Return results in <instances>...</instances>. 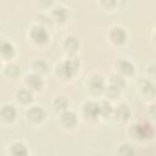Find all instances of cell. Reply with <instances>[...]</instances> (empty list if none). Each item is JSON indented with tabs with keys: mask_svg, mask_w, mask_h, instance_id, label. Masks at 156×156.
I'll list each match as a JSON object with an SVG mask.
<instances>
[{
	"mask_svg": "<svg viewBox=\"0 0 156 156\" xmlns=\"http://www.w3.org/2000/svg\"><path fill=\"white\" fill-rule=\"evenodd\" d=\"M78 67H79V60L77 57H71L60 66V74L63 78H69L77 72Z\"/></svg>",
	"mask_w": 156,
	"mask_h": 156,
	"instance_id": "6da1fadb",
	"label": "cell"
},
{
	"mask_svg": "<svg viewBox=\"0 0 156 156\" xmlns=\"http://www.w3.org/2000/svg\"><path fill=\"white\" fill-rule=\"evenodd\" d=\"M132 132H133V134L135 135V138H139V139H149V138H151L152 134H154L152 127H151L150 124H145V123L133 126Z\"/></svg>",
	"mask_w": 156,
	"mask_h": 156,
	"instance_id": "7a4b0ae2",
	"label": "cell"
},
{
	"mask_svg": "<svg viewBox=\"0 0 156 156\" xmlns=\"http://www.w3.org/2000/svg\"><path fill=\"white\" fill-rule=\"evenodd\" d=\"M30 37L38 44H44L49 39V34H48L46 29L43 26H35V27H33L32 28V32H30Z\"/></svg>",
	"mask_w": 156,
	"mask_h": 156,
	"instance_id": "3957f363",
	"label": "cell"
},
{
	"mask_svg": "<svg viewBox=\"0 0 156 156\" xmlns=\"http://www.w3.org/2000/svg\"><path fill=\"white\" fill-rule=\"evenodd\" d=\"M27 116L32 122H35V123L37 122H41L44 119V117H45V111L39 106H33V107H30L28 110Z\"/></svg>",
	"mask_w": 156,
	"mask_h": 156,
	"instance_id": "277c9868",
	"label": "cell"
},
{
	"mask_svg": "<svg viewBox=\"0 0 156 156\" xmlns=\"http://www.w3.org/2000/svg\"><path fill=\"white\" fill-rule=\"evenodd\" d=\"M110 38H111V40H112L113 43H116V44H122V43H124L126 39H127V34H126V32H124L123 28H121V27H115V28H112V30L110 32Z\"/></svg>",
	"mask_w": 156,
	"mask_h": 156,
	"instance_id": "5b68a950",
	"label": "cell"
},
{
	"mask_svg": "<svg viewBox=\"0 0 156 156\" xmlns=\"http://www.w3.org/2000/svg\"><path fill=\"white\" fill-rule=\"evenodd\" d=\"M84 115L90 118V119H95L99 115H100V111H99V105L98 102H93V101H89L84 105Z\"/></svg>",
	"mask_w": 156,
	"mask_h": 156,
	"instance_id": "8992f818",
	"label": "cell"
},
{
	"mask_svg": "<svg viewBox=\"0 0 156 156\" xmlns=\"http://www.w3.org/2000/svg\"><path fill=\"white\" fill-rule=\"evenodd\" d=\"M104 85H105V82H104V78L101 76L94 74L93 77H90V79H89V87H90V90L91 91L100 93L104 89Z\"/></svg>",
	"mask_w": 156,
	"mask_h": 156,
	"instance_id": "52a82bcc",
	"label": "cell"
},
{
	"mask_svg": "<svg viewBox=\"0 0 156 156\" xmlns=\"http://www.w3.org/2000/svg\"><path fill=\"white\" fill-rule=\"evenodd\" d=\"M0 116L4 121L6 122H11L15 119L16 117V108L12 105H4L0 110Z\"/></svg>",
	"mask_w": 156,
	"mask_h": 156,
	"instance_id": "ba28073f",
	"label": "cell"
},
{
	"mask_svg": "<svg viewBox=\"0 0 156 156\" xmlns=\"http://www.w3.org/2000/svg\"><path fill=\"white\" fill-rule=\"evenodd\" d=\"M26 83L30 89H34V90L40 89L41 85H43V80H41L39 74H29V76H27Z\"/></svg>",
	"mask_w": 156,
	"mask_h": 156,
	"instance_id": "9c48e42d",
	"label": "cell"
},
{
	"mask_svg": "<svg viewBox=\"0 0 156 156\" xmlns=\"http://www.w3.org/2000/svg\"><path fill=\"white\" fill-rule=\"evenodd\" d=\"M117 68L123 74H132L134 71V66L129 60H119L117 62Z\"/></svg>",
	"mask_w": 156,
	"mask_h": 156,
	"instance_id": "30bf717a",
	"label": "cell"
},
{
	"mask_svg": "<svg viewBox=\"0 0 156 156\" xmlns=\"http://www.w3.org/2000/svg\"><path fill=\"white\" fill-rule=\"evenodd\" d=\"M15 52V49H13V45L7 41V40H0V54L4 56V57H11Z\"/></svg>",
	"mask_w": 156,
	"mask_h": 156,
	"instance_id": "8fae6325",
	"label": "cell"
},
{
	"mask_svg": "<svg viewBox=\"0 0 156 156\" xmlns=\"http://www.w3.org/2000/svg\"><path fill=\"white\" fill-rule=\"evenodd\" d=\"M61 122L66 127H73L77 123V117L72 111H65L61 115Z\"/></svg>",
	"mask_w": 156,
	"mask_h": 156,
	"instance_id": "7c38bea8",
	"label": "cell"
},
{
	"mask_svg": "<svg viewBox=\"0 0 156 156\" xmlns=\"http://www.w3.org/2000/svg\"><path fill=\"white\" fill-rule=\"evenodd\" d=\"M67 16H68V12H67V10H66L65 7H62V6H57V7H55L54 11H52V17H54L57 22H63V21H66Z\"/></svg>",
	"mask_w": 156,
	"mask_h": 156,
	"instance_id": "4fadbf2b",
	"label": "cell"
},
{
	"mask_svg": "<svg viewBox=\"0 0 156 156\" xmlns=\"http://www.w3.org/2000/svg\"><path fill=\"white\" fill-rule=\"evenodd\" d=\"M78 46H79V41H78L77 38H74V37H67L66 38V40H65V48H66L67 51L76 52L77 49H78Z\"/></svg>",
	"mask_w": 156,
	"mask_h": 156,
	"instance_id": "5bb4252c",
	"label": "cell"
},
{
	"mask_svg": "<svg viewBox=\"0 0 156 156\" xmlns=\"http://www.w3.org/2000/svg\"><path fill=\"white\" fill-rule=\"evenodd\" d=\"M129 107H128V105H126V104H121L118 107H117V110H116V116L119 118V119H122V121H127L128 119V117H129Z\"/></svg>",
	"mask_w": 156,
	"mask_h": 156,
	"instance_id": "9a60e30c",
	"label": "cell"
},
{
	"mask_svg": "<svg viewBox=\"0 0 156 156\" xmlns=\"http://www.w3.org/2000/svg\"><path fill=\"white\" fill-rule=\"evenodd\" d=\"M32 93L28 90V89H22L17 93V99L23 102V104H27V102H30L32 101Z\"/></svg>",
	"mask_w": 156,
	"mask_h": 156,
	"instance_id": "2e32d148",
	"label": "cell"
},
{
	"mask_svg": "<svg viewBox=\"0 0 156 156\" xmlns=\"http://www.w3.org/2000/svg\"><path fill=\"white\" fill-rule=\"evenodd\" d=\"M98 105H99L100 115H102V116H108V115H111V112H112V106H111V104H110L108 101L104 100V101H100Z\"/></svg>",
	"mask_w": 156,
	"mask_h": 156,
	"instance_id": "e0dca14e",
	"label": "cell"
},
{
	"mask_svg": "<svg viewBox=\"0 0 156 156\" xmlns=\"http://www.w3.org/2000/svg\"><path fill=\"white\" fill-rule=\"evenodd\" d=\"M68 100L65 98V96H60L57 98L55 101H54V106L57 111H65L67 107H68Z\"/></svg>",
	"mask_w": 156,
	"mask_h": 156,
	"instance_id": "ac0fdd59",
	"label": "cell"
},
{
	"mask_svg": "<svg viewBox=\"0 0 156 156\" xmlns=\"http://www.w3.org/2000/svg\"><path fill=\"white\" fill-rule=\"evenodd\" d=\"M27 147L22 144V143H16V144H13L12 145V147H11V154H13V155H27Z\"/></svg>",
	"mask_w": 156,
	"mask_h": 156,
	"instance_id": "d6986e66",
	"label": "cell"
},
{
	"mask_svg": "<svg viewBox=\"0 0 156 156\" xmlns=\"http://www.w3.org/2000/svg\"><path fill=\"white\" fill-rule=\"evenodd\" d=\"M46 62L45 61H43V60H37V61H34V63H33V68L37 71V72H39V73H41V72H45L46 71Z\"/></svg>",
	"mask_w": 156,
	"mask_h": 156,
	"instance_id": "ffe728a7",
	"label": "cell"
},
{
	"mask_svg": "<svg viewBox=\"0 0 156 156\" xmlns=\"http://www.w3.org/2000/svg\"><path fill=\"white\" fill-rule=\"evenodd\" d=\"M111 85L115 87V88L121 89L124 85V80H123V78L121 76H112L111 77Z\"/></svg>",
	"mask_w": 156,
	"mask_h": 156,
	"instance_id": "44dd1931",
	"label": "cell"
},
{
	"mask_svg": "<svg viewBox=\"0 0 156 156\" xmlns=\"http://www.w3.org/2000/svg\"><path fill=\"white\" fill-rule=\"evenodd\" d=\"M143 90H144V93H146V94L154 95V93H155L154 84H152L150 80H144V83H143Z\"/></svg>",
	"mask_w": 156,
	"mask_h": 156,
	"instance_id": "7402d4cb",
	"label": "cell"
},
{
	"mask_svg": "<svg viewBox=\"0 0 156 156\" xmlns=\"http://www.w3.org/2000/svg\"><path fill=\"white\" fill-rule=\"evenodd\" d=\"M6 73H7L9 76H11V77H15V76L18 73V67H17L16 65H9V66L6 67Z\"/></svg>",
	"mask_w": 156,
	"mask_h": 156,
	"instance_id": "603a6c76",
	"label": "cell"
},
{
	"mask_svg": "<svg viewBox=\"0 0 156 156\" xmlns=\"http://www.w3.org/2000/svg\"><path fill=\"white\" fill-rule=\"evenodd\" d=\"M118 90H119L118 88H115V87H112V85H111V87L107 89L106 94H107L110 98H115L116 95H118Z\"/></svg>",
	"mask_w": 156,
	"mask_h": 156,
	"instance_id": "cb8c5ba5",
	"label": "cell"
},
{
	"mask_svg": "<svg viewBox=\"0 0 156 156\" xmlns=\"http://www.w3.org/2000/svg\"><path fill=\"white\" fill-rule=\"evenodd\" d=\"M101 2L106 7H113L117 4V0H101Z\"/></svg>",
	"mask_w": 156,
	"mask_h": 156,
	"instance_id": "d4e9b609",
	"label": "cell"
}]
</instances>
